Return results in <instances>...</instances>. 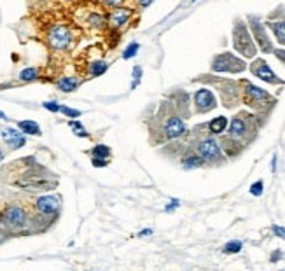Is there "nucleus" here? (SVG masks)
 <instances>
[{
  "instance_id": "f257e3e1",
  "label": "nucleus",
  "mask_w": 285,
  "mask_h": 271,
  "mask_svg": "<svg viewBox=\"0 0 285 271\" xmlns=\"http://www.w3.org/2000/svg\"><path fill=\"white\" fill-rule=\"evenodd\" d=\"M233 47L245 58H254L257 54V46H255L254 37L249 30V25L242 19H238L233 27Z\"/></svg>"
},
{
  "instance_id": "f03ea898",
  "label": "nucleus",
  "mask_w": 285,
  "mask_h": 271,
  "mask_svg": "<svg viewBox=\"0 0 285 271\" xmlns=\"http://www.w3.org/2000/svg\"><path fill=\"white\" fill-rule=\"evenodd\" d=\"M47 44L53 51H58V53H63V51H69L73 44V32L70 27L67 25H53V27L47 30Z\"/></svg>"
},
{
  "instance_id": "7ed1b4c3",
  "label": "nucleus",
  "mask_w": 285,
  "mask_h": 271,
  "mask_svg": "<svg viewBox=\"0 0 285 271\" xmlns=\"http://www.w3.org/2000/svg\"><path fill=\"white\" fill-rule=\"evenodd\" d=\"M247 25H249V30H250L252 37H254V42L262 53H273V42H271V37L268 35L266 30V25L262 23L257 16H249L247 18Z\"/></svg>"
},
{
  "instance_id": "20e7f679",
  "label": "nucleus",
  "mask_w": 285,
  "mask_h": 271,
  "mask_svg": "<svg viewBox=\"0 0 285 271\" xmlns=\"http://www.w3.org/2000/svg\"><path fill=\"white\" fill-rule=\"evenodd\" d=\"M247 69V63L242 58L235 56L233 53H222L217 54L212 60V70L214 72H226V74H238Z\"/></svg>"
},
{
  "instance_id": "39448f33",
  "label": "nucleus",
  "mask_w": 285,
  "mask_h": 271,
  "mask_svg": "<svg viewBox=\"0 0 285 271\" xmlns=\"http://www.w3.org/2000/svg\"><path fill=\"white\" fill-rule=\"evenodd\" d=\"M133 14L135 11L128 5H121V7H114L108 11L107 14V21L112 28H116V30H123L130 25V21L133 19Z\"/></svg>"
},
{
  "instance_id": "423d86ee",
  "label": "nucleus",
  "mask_w": 285,
  "mask_h": 271,
  "mask_svg": "<svg viewBox=\"0 0 285 271\" xmlns=\"http://www.w3.org/2000/svg\"><path fill=\"white\" fill-rule=\"evenodd\" d=\"M20 184L23 189H28V191H49V189H53L54 186H56V180H51L47 179L46 175H35V173H32V175L25 177L23 180H20Z\"/></svg>"
},
{
  "instance_id": "0eeeda50",
  "label": "nucleus",
  "mask_w": 285,
  "mask_h": 271,
  "mask_svg": "<svg viewBox=\"0 0 285 271\" xmlns=\"http://www.w3.org/2000/svg\"><path fill=\"white\" fill-rule=\"evenodd\" d=\"M250 72L254 74L255 77H259L261 80H264V82H270V84H278V82H282V80L275 76L273 70L270 69V65H268L264 60H261V58L255 60L250 65Z\"/></svg>"
},
{
  "instance_id": "6e6552de",
  "label": "nucleus",
  "mask_w": 285,
  "mask_h": 271,
  "mask_svg": "<svg viewBox=\"0 0 285 271\" xmlns=\"http://www.w3.org/2000/svg\"><path fill=\"white\" fill-rule=\"evenodd\" d=\"M198 154H200L203 159L207 161H219L222 159V153H220V147L214 138H207V140L200 142L198 145Z\"/></svg>"
},
{
  "instance_id": "1a4fd4ad",
  "label": "nucleus",
  "mask_w": 285,
  "mask_h": 271,
  "mask_svg": "<svg viewBox=\"0 0 285 271\" xmlns=\"http://www.w3.org/2000/svg\"><path fill=\"white\" fill-rule=\"evenodd\" d=\"M194 105H196V109L200 112H208L212 111V109H215V96H214V93L210 91V89H198L196 93H194Z\"/></svg>"
},
{
  "instance_id": "9d476101",
  "label": "nucleus",
  "mask_w": 285,
  "mask_h": 271,
  "mask_svg": "<svg viewBox=\"0 0 285 271\" xmlns=\"http://www.w3.org/2000/svg\"><path fill=\"white\" fill-rule=\"evenodd\" d=\"M62 206V198L60 196H40L37 199V210L42 215H54Z\"/></svg>"
},
{
  "instance_id": "9b49d317",
  "label": "nucleus",
  "mask_w": 285,
  "mask_h": 271,
  "mask_svg": "<svg viewBox=\"0 0 285 271\" xmlns=\"http://www.w3.org/2000/svg\"><path fill=\"white\" fill-rule=\"evenodd\" d=\"M4 219L9 226H12V228H21V226H25V222H27V212H25L21 206L12 205L5 210Z\"/></svg>"
},
{
  "instance_id": "f8f14e48",
  "label": "nucleus",
  "mask_w": 285,
  "mask_h": 271,
  "mask_svg": "<svg viewBox=\"0 0 285 271\" xmlns=\"http://www.w3.org/2000/svg\"><path fill=\"white\" fill-rule=\"evenodd\" d=\"M245 95H247V100L250 102V105L252 103H254V105H262V103H266L270 100V95H268L264 89L257 88V86L254 84H249V82L245 84Z\"/></svg>"
},
{
  "instance_id": "ddd939ff",
  "label": "nucleus",
  "mask_w": 285,
  "mask_h": 271,
  "mask_svg": "<svg viewBox=\"0 0 285 271\" xmlns=\"http://www.w3.org/2000/svg\"><path fill=\"white\" fill-rule=\"evenodd\" d=\"M84 21L91 30H97V32H102L108 27L107 16L102 14V12H98V11H89L88 14L84 16Z\"/></svg>"
},
{
  "instance_id": "4468645a",
  "label": "nucleus",
  "mask_w": 285,
  "mask_h": 271,
  "mask_svg": "<svg viewBox=\"0 0 285 271\" xmlns=\"http://www.w3.org/2000/svg\"><path fill=\"white\" fill-rule=\"evenodd\" d=\"M266 28H270L271 34L275 35V39H277L282 46H285V18H273V16H271V18L266 21Z\"/></svg>"
},
{
  "instance_id": "2eb2a0df",
  "label": "nucleus",
  "mask_w": 285,
  "mask_h": 271,
  "mask_svg": "<svg viewBox=\"0 0 285 271\" xmlns=\"http://www.w3.org/2000/svg\"><path fill=\"white\" fill-rule=\"evenodd\" d=\"M185 133V124L180 117H172L165 124V135L166 138H178Z\"/></svg>"
},
{
  "instance_id": "dca6fc26",
  "label": "nucleus",
  "mask_w": 285,
  "mask_h": 271,
  "mask_svg": "<svg viewBox=\"0 0 285 271\" xmlns=\"http://www.w3.org/2000/svg\"><path fill=\"white\" fill-rule=\"evenodd\" d=\"M79 84H81V79L75 77V76H65V77H62L58 82H56L58 89H60V91H63V93L75 91V89L79 88Z\"/></svg>"
},
{
  "instance_id": "f3484780",
  "label": "nucleus",
  "mask_w": 285,
  "mask_h": 271,
  "mask_svg": "<svg viewBox=\"0 0 285 271\" xmlns=\"http://www.w3.org/2000/svg\"><path fill=\"white\" fill-rule=\"evenodd\" d=\"M108 69V63L104 60H93L89 61V67H88V74L89 77H98V76H104Z\"/></svg>"
},
{
  "instance_id": "a211bd4d",
  "label": "nucleus",
  "mask_w": 285,
  "mask_h": 271,
  "mask_svg": "<svg viewBox=\"0 0 285 271\" xmlns=\"http://www.w3.org/2000/svg\"><path fill=\"white\" fill-rule=\"evenodd\" d=\"M18 128L25 135H40V126L34 121H20L18 122Z\"/></svg>"
},
{
  "instance_id": "6ab92c4d",
  "label": "nucleus",
  "mask_w": 285,
  "mask_h": 271,
  "mask_svg": "<svg viewBox=\"0 0 285 271\" xmlns=\"http://www.w3.org/2000/svg\"><path fill=\"white\" fill-rule=\"evenodd\" d=\"M247 131V126H245V121L242 117H235L229 124V133L231 137H242L243 133Z\"/></svg>"
},
{
  "instance_id": "aec40b11",
  "label": "nucleus",
  "mask_w": 285,
  "mask_h": 271,
  "mask_svg": "<svg viewBox=\"0 0 285 271\" xmlns=\"http://www.w3.org/2000/svg\"><path fill=\"white\" fill-rule=\"evenodd\" d=\"M203 157L201 156H196V154H191V156H185L182 159V166L185 170H193V168H200L201 164H203Z\"/></svg>"
},
{
  "instance_id": "412c9836",
  "label": "nucleus",
  "mask_w": 285,
  "mask_h": 271,
  "mask_svg": "<svg viewBox=\"0 0 285 271\" xmlns=\"http://www.w3.org/2000/svg\"><path fill=\"white\" fill-rule=\"evenodd\" d=\"M227 126V119L224 117V116H219V117H215L214 121H210V124H208V128H210V131L215 135L222 133L224 130H226Z\"/></svg>"
},
{
  "instance_id": "4be33fe9",
  "label": "nucleus",
  "mask_w": 285,
  "mask_h": 271,
  "mask_svg": "<svg viewBox=\"0 0 285 271\" xmlns=\"http://www.w3.org/2000/svg\"><path fill=\"white\" fill-rule=\"evenodd\" d=\"M37 77H39V70L35 67H28V69L20 72V80H23V82H30V80H35Z\"/></svg>"
},
{
  "instance_id": "5701e85b",
  "label": "nucleus",
  "mask_w": 285,
  "mask_h": 271,
  "mask_svg": "<svg viewBox=\"0 0 285 271\" xmlns=\"http://www.w3.org/2000/svg\"><path fill=\"white\" fill-rule=\"evenodd\" d=\"M21 135H23V133L18 131V130H14V128H5V130L2 131V138H4V142H5V144H9V145H11L14 140H18Z\"/></svg>"
},
{
  "instance_id": "b1692460",
  "label": "nucleus",
  "mask_w": 285,
  "mask_h": 271,
  "mask_svg": "<svg viewBox=\"0 0 285 271\" xmlns=\"http://www.w3.org/2000/svg\"><path fill=\"white\" fill-rule=\"evenodd\" d=\"M140 51V44L139 42H130L126 47L123 49V58L124 60H131V58H135Z\"/></svg>"
},
{
  "instance_id": "393cba45",
  "label": "nucleus",
  "mask_w": 285,
  "mask_h": 271,
  "mask_svg": "<svg viewBox=\"0 0 285 271\" xmlns=\"http://www.w3.org/2000/svg\"><path fill=\"white\" fill-rule=\"evenodd\" d=\"M91 156L108 157V156H110V147H107V145H104V144L95 145V147H93V151H91Z\"/></svg>"
},
{
  "instance_id": "a878e982",
  "label": "nucleus",
  "mask_w": 285,
  "mask_h": 271,
  "mask_svg": "<svg viewBox=\"0 0 285 271\" xmlns=\"http://www.w3.org/2000/svg\"><path fill=\"white\" fill-rule=\"evenodd\" d=\"M69 126L73 130V135H77V137H82V138L89 137V133L84 130V126H82V124H81V122H79V121H70V122H69Z\"/></svg>"
},
{
  "instance_id": "bb28decb",
  "label": "nucleus",
  "mask_w": 285,
  "mask_h": 271,
  "mask_svg": "<svg viewBox=\"0 0 285 271\" xmlns=\"http://www.w3.org/2000/svg\"><path fill=\"white\" fill-rule=\"evenodd\" d=\"M242 250V241L238 240H233V241H227L226 247H224V252L226 254H236Z\"/></svg>"
},
{
  "instance_id": "cd10ccee",
  "label": "nucleus",
  "mask_w": 285,
  "mask_h": 271,
  "mask_svg": "<svg viewBox=\"0 0 285 271\" xmlns=\"http://www.w3.org/2000/svg\"><path fill=\"white\" fill-rule=\"evenodd\" d=\"M133 80H131V89H135L137 86L140 84V80H142V74H143V70H142V67L140 65H137V67H133Z\"/></svg>"
},
{
  "instance_id": "c85d7f7f",
  "label": "nucleus",
  "mask_w": 285,
  "mask_h": 271,
  "mask_svg": "<svg viewBox=\"0 0 285 271\" xmlns=\"http://www.w3.org/2000/svg\"><path fill=\"white\" fill-rule=\"evenodd\" d=\"M130 0H102V4L108 9H114V7H121V5H128Z\"/></svg>"
},
{
  "instance_id": "c756f323",
  "label": "nucleus",
  "mask_w": 285,
  "mask_h": 271,
  "mask_svg": "<svg viewBox=\"0 0 285 271\" xmlns=\"http://www.w3.org/2000/svg\"><path fill=\"white\" fill-rule=\"evenodd\" d=\"M60 112H63L67 117H79L81 116V111H75V109L70 107H62V105H60Z\"/></svg>"
},
{
  "instance_id": "7c9ffc66",
  "label": "nucleus",
  "mask_w": 285,
  "mask_h": 271,
  "mask_svg": "<svg viewBox=\"0 0 285 271\" xmlns=\"http://www.w3.org/2000/svg\"><path fill=\"white\" fill-rule=\"evenodd\" d=\"M250 194L252 196H261L262 194V180H257L250 186Z\"/></svg>"
},
{
  "instance_id": "2f4dec72",
  "label": "nucleus",
  "mask_w": 285,
  "mask_h": 271,
  "mask_svg": "<svg viewBox=\"0 0 285 271\" xmlns=\"http://www.w3.org/2000/svg\"><path fill=\"white\" fill-rule=\"evenodd\" d=\"M91 163H93V166H97V168H104V166H107V164H108V159H107V157H97V156H93Z\"/></svg>"
},
{
  "instance_id": "473e14b6",
  "label": "nucleus",
  "mask_w": 285,
  "mask_h": 271,
  "mask_svg": "<svg viewBox=\"0 0 285 271\" xmlns=\"http://www.w3.org/2000/svg\"><path fill=\"white\" fill-rule=\"evenodd\" d=\"M42 107L47 109V111H51V112H60V105L56 102H44Z\"/></svg>"
},
{
  "instance_id": "72a5a7b5",
  "label": "nucleus",
  "mask_w": 285,
  "mask_h": 271,
  "mask_svg": "<svg viewBox=\"0 0 285 271\" xmlns=\"http://www.w3.org/2000/svg\"><path fill=\"white\" fill-rule=\"evenodd\" d=\"M25 144H27V138H25V135H21L18 140H14L11 144V149H20V147H23Z\"/></svg>"
},
{
  "instance_id": "f704fd0d",
  "label": "nucleus",
  "mask_w": 285,
  "mask_h": 271,
  "mask_svg": "<svg viewBox=\"0 0 285 271\" xmlns=\"http://www.w3.org/2000/svg\"><path fill=\"white\" fill-rule=\"evenodd\" d=\"M273 54L278 58V60L285 63V47H280V49H273Z\"/></svg>"
},
{
  "instance_id": "c9c22d12",
  "label": "nucleus",
  "mask_w": 285,
  "mask_h": 271,
  "mask_svg": "<svg viewBox=\"0 0 285 271\" xmlns=\"http://www.w3.org/2000/svg\"><path fill=\"white\" fill-rule=\"evenodd\" d=\"M152 2L154 0H137V5H139V9H147L149 5H152Z\"/></svg>"
},
{
  "instance_id": "e433bc0d",
  "label": "nucleus",
  "mask_w": 285,
  "mask_h": 271,
  "mask_svg": "<svg viewBox=\"0 0 285 271\" xmlns=\"http://www.w3.org/2000/svg\"><path fill=\"white\" fill-rule=\"evenodd\" d=\"M273 233L280 238H285V228H282V226H273Z\"/></svg>"
},
{
  "instance_id": "4c0bfd02",
  "label": "nucleus",
  "mask_w": 285,
  "mask_h": 271,
  "mask_svg": "<svg viewBox=\"0 0 285 271\" xmlns=\"http://www.w3.org/2000/svg\"><path fill=\"white\" fill-rule=\"evenodd\" d=\"M178 205H180V203H178V199H172V203L165 206V210H166V212H172L174 208H177Z\"/></svg>"
},
{
  "instance_id": "58836bf2",
  "label": "nucleus",
  "mask_w": 285,
  "mask_h": 271,
  "mask_svg": "<svg viewBox=\"0 0 285 271\" xmlns=\"http://www.w3.org/2000/svg\"><path fill=\"white\" fill-rule=\"evenodd\" d=\"M150 234H152V229H143V231H140L139 233V238H143V236H150Z\"/></svg>"
},
{
  "instance_id": "ea45409f",
  "label": "nucleus",
  "mask_w": 285,
  "mask_h": 271,
  "mask_svg": "<svg viewBox=\"0 0 285 271\" xmlns=\"http://www.w3.org/2000/svg\"><path fill=\"white\" fill-rule=\"evenodd\" d=\"M280 256H282V252H280V250H277V252H273V257H271V261L275 263V261L280 259Z\"/></svg>"
},
{
  "instance_id": "a19ab883",
  "label": "nucleus",
  "mask_w": 285,
  "mask_h": 271,
  "mask_svg": "<svg viewBox=\"0 0 285 271\" xmlns=\"http://www.w3.org/2000/svg\"><path fill=\"white\" fill-rule=\"evenodd\" d=\"M0 119H7V116H5V114H4V112H2V111H0Z\"/></svg>"
},
{
  "instance_id": "79ce46f5",
  "label": "nucleus",
  "mask_w": 285,
  "mask_h": 271,
  "mask_svg": "<svg viewBox=\"0 0 285 271\" xmlns=\"http://www.w3.org/2000/svg\"><path fill=\"white\" fill-rule=\"evenodd\" d=\"M4 159V153H2V149H0V161Z\"/></svg>"
},
{
  "instance_id": "37998d69",
  "label": "nucleus",
  "mask_w": 285,
  "mask_h": 271,
  "mask_svg": "<svg viewBox=\"0 0 285 271\" xmlns=\"http://www.w3.org/2000/svg\"><path fill=\"white\" fill-rule=\"evenodd\" d=\"M193 2H196V0H193Z\"/></svg>"
}]
</instances>
